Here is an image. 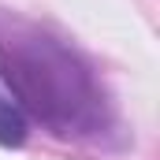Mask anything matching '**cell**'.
<instances>
[{
	"label": "cell",
	"mask_w": 160,
	"mask_h": 160,
	"mask_svg": "<svg viewBox=\"0 0 160 160\" xmlns=\"http://www.w3.org/2000/svg\"><path fill=\"white\" fill-rule=\"evenodd\" d=\"M0 78L15 108L60 138H101L112 101L89 60L34 19L0 8Z\"/></svg>",
	"instance_id": "6da1fadb"
},
{
	"label": "cell",
	"mask_w": 160,
	"mask_h": 160,
	"mask_svg": "<svg viewBox=\"0 0 160 160\" xmlns=\"http://www.w3.org/2000/svg\"><path fill=\"white\" fill-rule=\"evenodd\" d=\"M26 116L15 108V101L0 89V145H22L26 142Z\"/></svg>",
	"instance_id": "7a4b0ae2"
}]
</instances>
